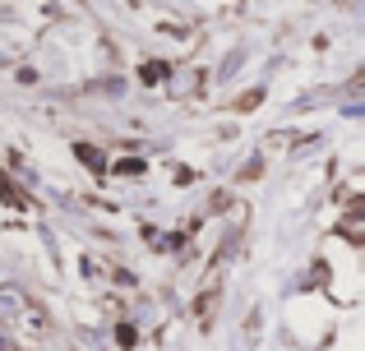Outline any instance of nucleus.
I'll return each instance as SVG.
<instances>
[{
  "label": "nucleus",
  "mask_w": 365,
  "mask_h": 351,
  "mask_svg": "<svg viewBox=\"0 0 365 351\" xmlns=\"http://www.w3.org/2000/svg\"><path fill=\"white\" fill-rule=\"evenodd\" d=\"M0 351H9V342H5V337H0Z\"/></svg>",
  "instance_id": "f257e3e1"
}]
</instances>
